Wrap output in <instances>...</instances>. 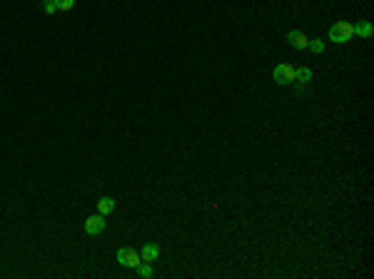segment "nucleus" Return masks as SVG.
I'll use <instances>...</instances> for the list:
<instances>
[{"mask_svg":"<svg viewBox=\"0 0 374 279\" xmlns=\"http://www.w3.org/2000/svg\"><path fill=\"white\" fill-rule=\"evenodd\" d=\"M138 274H140V277H145V279L152 277V274H155V269H152V262H140V264H138Z\"/></svg>","mask_w":374,"mask_h":279,"instance_id":"10","label":"nucleus"},{"mask_svg":"<svg viewBox=\"0 0 374 279\" xmlns=\"http://www.w3.org/2000/svg\"><path fill=\"white\" fill-rule=\"evenodd\" d=\"M140 257H142V262H155V259L160 257V247H157L155 242H147V244L142 247Z\"/></svg>","mask_w":374,"mask_h":279,"instance_id":"6","label":"nucleus"},{"mask_svg":"<svg viewBox=\"0 0 374 279\" xmlns=\"http://www.w3.org/2000/svg\"><path fill=\"white\" fill-rule=\"evenodd\" d=\"M287 43L295 47V50H307V45H309V38L304 35L302 30H289V33H287Z\"/></svg>","mask_w":374,"mask_h":279,"instance_id":"5","label":"nucleus"},{"mask_svg":"<svg viewBox=\"0 0 374 279\" xmlns=\"http://www.w3.org/2000/svg\"><path fill=\"white\" fill-rule=\"evenodd\" d=\"M113 209H115V200H113V197H100V200H97V212H100L102 217L110 214Z\"/></svg>","mask_w":374,"mask_h":279,"instance_id":"9","label":"nucleus"},{"mask_svg":"<svg viewBox=\"0 0 374 279\" xmlns=\"http://www.w3.org/2000/svg\"><path fill=\"white\" fill-rule=\"evenodd\" d=\"M102 232H105V219H102L100 212L85 219V234L88 237H97V234H102Z\"/></svg>","mask_w":374,"mask_h":279,"instance_id":"4","label":"nucleus"},{"mask_svg":"<svg viewBox=\"0 0 374 279\" xmlns=\"http://www.w3.org/2000/svg\"><path fill=\"white\" fill-rule=\"evenodd\" d=\"M272 77H275L277 85H295V80H297V68L289 65V63H282V65H277V68L272 70Z\"/></svg>","mask_w":374,"mask_h":279,"instance_id":"2","label":"nucleus"},{"mask_svg":"<svg viewBox=\"0 0 374 279\" xmlns=\"http://www.w3.org/2000/svg\"><path fill=\"white\" fill-rule=\"evenodd\" d=\"M307 47H309L314 55H322V52H325V43H322L319 38H309V45Z\"/></svg>","mask_w":374,"mask_h":279,"instance_id":"11","label":"nucleus"},{"mask_svg":"<svg viewBox=\"0 0 374 279\" xmlns=\"http://www.w3.org/2000/svg\"><path fill=\"white\" fill-rule=\"evenodd\" d=\"M309 80H312V70H309V68H300V70H297V80H295V88H297V93L302 90V88L307 85V82H309Z\"/></svg>","mask_w":374,"mask_h":279,"instance_id":"8","label":"nucleus"},{"mask_svg":"<svg viewBox=\"0 0 374 279\" xmlns=\"http://www.w3.org/2000/svg\"><path fill=\"white\" fill-rule=\"evenodd\" d=\"M43 10H45L47 15L58 13V0H43Z\"/></svg>","mask_w":374,"mask_h":279,"instance_id":"12","label":"nucleus"},{"mask_svg":"<svg viewBox=\"0 0 374 279\" xmlns=\"http://www.w3.org/2000/svg\"><path fill=\"white\" fill-rule=\"evenodd\" d=\"M327 35H329V40L337 43V45H339V43H350L352 38H354V25H352L350 20H337V23L329 27Z\"/></svg>","mask_w":374,"mask_h":279,"instance_id":"1","label":"nucleus"},{"mask_svg":"<svg viewBox=\"0 0 374 279\" xmlns=\"http://www.w3.org/2000/svg\"><path fill=\"white\" fill-rule=\"evenodd\" d=\"M117 262H120L122 267L138 269V264L142 262V257H140V252H135V249H130V247H120V249H117Z\"/></svg>","mask_w":374,"mask_h":279,"instance_id":"3","label":"nucleus"},{"mask_svg":"<svg viewBox=\"0 0 374 279\" xmlns=\"http://www.w3.org/2000/svg\"><path fill=\"white\" fill-rule=\"evenodd\" d=\"M354 35H359V38H372L374 25L369 23V20H359V23L354 25Z\"/></svg>","mask_w":374,"mask_h":279,"instance_id":"7","label":"nucleus"},{"mask_svg":"<svg viewBox=\"0 0 374 279\" xmlns=\"http://www.w3.org/2000/svg\"><path fill=\"white\" fill-rule=\"evenodd\" d=\"M75 0H58V10H72Z\"/></svg>","mask_w":374,"mask_h":279,"instance_id":"13","label":"nucleus"}]
</instances>
